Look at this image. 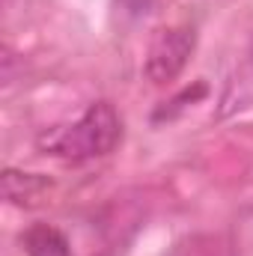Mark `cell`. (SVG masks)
<instances>
[{"label": "cell", "instance_id": "obj_1", "mask_svg": "<svg viewBox=\"0 0 253 256\" xmlns=\"http://www.w3.org/2000/svg\"><path fill=\"white\" fill-rule=\"evenodd\" d=\"M122 137V120L108 102L90 104L72 126L54 128L39 137V149L45 155H54L60 161L84 164L92 158H102L114 152V146Z\"/></svg>", "mask_w": 253, "mask_h": 256}, {"label": "cell", "instance_id": "obj_2", "mask_svg": "<svg viewBox=\"0 0 253 256\" xmlns=\"http://www.w3.org/2000/svg\"><path fill=\"white\" fill-rule=\"evenodd\" d=\"M196 48V33L194 27H164L155 33V39L149 42L146 51V78L152 84H170L182 74V68L188 66L190 54Z\"/></svg>", "mask_w": 253, "mask_h": 256}, {"label": "cell", "instance_id": "obj_3", "mask_svg": "<svg viewBox=\"0 0 253 256\" xmlns=\"http://www.w3.org/2000/svg\"><path fill=\"white\" fill-rule=\"evenodd\" d=\"M51 182L39 173H18V170H6L3 173V196L12 206H24L33 208L42 202V196L48 194Z\"/></svg>", "mask_w": 253, "mask_h": 256}, {"label": "cell", "instance_id": "obj_4", "mask_svg": "<svg viewBox=\"0 0 253 256\" xmlns=\"http://www.w3.org/2000/svg\"><path fill=\"white\" fill-rule=\"evenodd\" d=\"M21 248L27 256H72V244L51 224H33L21 236Z\"/></svg>", "mask_w": 253, "mask_h": 256}, {"label": "cell", "instance_id": "obj_5", "mask_svg": "<svg viewBox=\"0 0 253 256\" xmlns=\"http://www.w3.org/2000/svg\"><path fill=\"white\" fill-rule=\"evenodd\" d=\"M250 57H253V48H250Z\"/></svg>", "mask_w": 253, "mask_h": 256}]
</instances>
